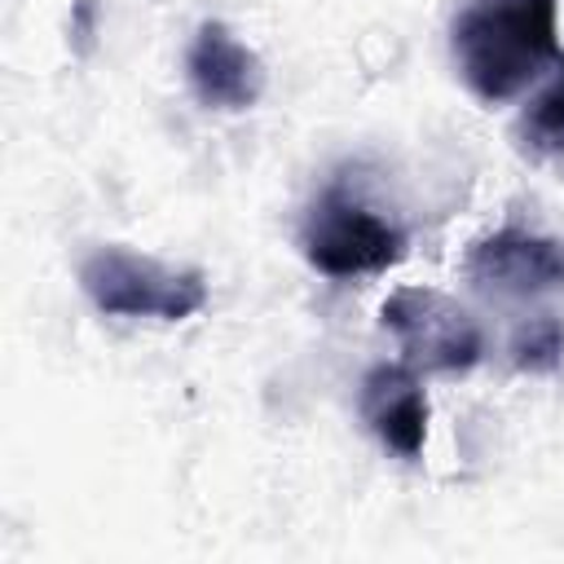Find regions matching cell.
Wrapping results in <instances>:
<instances>
[{"instance_id":"4","label":"cell","mask_w":564,"mask_h":564,"mask_svg":"<svg viewBox=\"0 0 564 564\" xmlns=\"http://www.w3.org/2000/svg\"><path fill=\"white\" fill-rule=\"evenodd\" d=\"M379 317L392 330L405 366L423 375H467L485 352V335L476 317L445 291L401 286L383 300Z\"/></svg>"},{"instance_id":"2","label":"cell","mask_w":564,"mask_h":564,"mask_svg":"<svg viewBox=\"0 0 564 564\" xmlns=\"http://www.w3.org/2000/svg\"><path fill=\"white\" fill-rule=\"evenodd\" d=\"M79 286L106 317L185 322L207 304L203 269H176L128 247H97L79 264Z\"/></svg>"},{"instance_id":"7","label":"cell","mask_w":564,"mask_h":564,"mask_svg":"<svg viewBox=\"0 0 564 564\" xmlns=\"http://www.w3.org/2000/svg\"><path fill=\"white\" fill-rule=\"evenodd\" d=\"M357 414L383 449L397 458H419L427 441V392L414 366L379 361L357 383Z\"/></svg>"},{"instance_id":"10","label":"cell","mask_w":564,"mask_h":564,"mask_svg":"<svg viewBox=\"0 0 564 564\" xmlns=\"http://www.w3.org/2000/svg\"><path fill=\"white\" fill-rule=\"evenodd\" d=\"M93 26H97V4H93V0H75V18H70V35H75V44H79V53L88 48V40H93Z\"/></svg>"},{"instance_id":"8","label":"cell","mask_w":564,"mask_h":564,"mask_svg":"<svg viewBox=\"0 0 564 564\" xmlns=\"http://www.w3.org/2000/svg\"><path fill=\"white\" fill-rule=\"evenodd\" d=\"M511 137H516V150L533 163L564 154V53H560V75L520 110Z\"/></svg>"},{"instance_id":"9","label":"cell","mask_w":564,"mask_h":564,"mask_svg":"<svg viewBox=\"0 0 564 564\" xmlns=\"http://www.w3.org/2000/svg\"><path fill=\"white\" fill-rule=\"evenodd\" d=\"M564 361V317L538 313L511 335V366L524 375H551Z\"/></svg>"},{"instance_id":"1","label":"cell","mask_w":564,"mask_h":564,"mask_svg":"<svg viewBox=\"0 0 564 564\" xmlns=\"http://www.w3.org/2000/svg\"><path fill=\"white\" fill-rule=\"evenodd\" d=\"M449 53L467 93L502 106L560 62L555 0H467L449 22Z\"/></svg>"},{"instance_id":"3","label":"cell","mask_w":564,"mask_h":564,"mask_svg":"<svg viewBox=\"0 0 564 564\" xmlns=\"http://www.w3.org/2000/svg\"><path fill=\"white\" fill-rule=\"evenodd\" d=\"M300 256L344 282V278H366V273H383L405 256V234L401 225H392L388 216L370 212L361 198H352L339 181L326 185L300 225Z\"/></svg>"},{"instance_id":"6","label":"cell","mask_w":564,"mask_h":564,"mask_svg":"<svg viewBox=\"0 0 564 564\" xmlns=\"http://www.w3.org/2000/svg\"><path fill=\"white\" fill-rule=\"evenodd\" d=\"M185 79H189V93L198 97V106L225 110V115H242L264 97L269 70H264V62H260V53L251 44H242L225 22L207 18L189 35Z\"/></svg>"},{"instance_id":"5","label":"cell","mask_w":564,"mask_h":564,"mask_svg":"<svg viewBox=\"0 0 564 564\" xmlns=\"http://www.w3.org/2000/svg\"><path fill=\"white\" fill-rule=\"evenodd\" d=\"M463 273L471 286L507 300L555 295L564 291V242L507 225L467 251Z\"/></svg>"}]
</instances>
